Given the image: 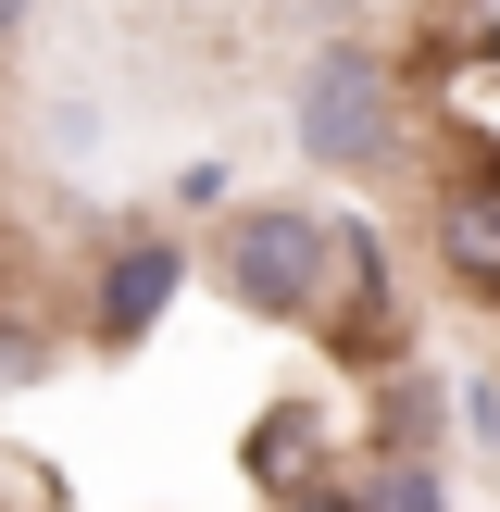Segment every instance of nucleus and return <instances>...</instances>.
I'll use <instances>...</instances> for the list:
<instances>
[{
	"label": "nucleus",
	"instance_id": "9b49d317",
	"mask_svg": "<svg viewBox=\"0 0 500 512\" xmlns=\"http://www.w3.org/2000/svg\"><path fill=\"white\" fill-rule=\"evenodd\" d=\"M25 13H38V0H0V50H13V38H25Z\"/></svg>",
	"mask_w": 500,
	"mask_h": 512
},
{
	"label": "nucleus",
	"instance_id": "423d86ee",
	"mask_svg": "<svg viewBox=\"0 0 500 512\" xmlns=\"http://www.w3.org/2000/svg\"><path fill=\"white\" fill-rule=\"evenodd\" d=\"M238 475H250L263 500L338 475V413H325V400H263V413H250V438H238Z\"/></svg>",
	"mask_w": 500,
	"mask_h": 512
},
{
	"label": "nucleus",
	"instance_id": "7ed1b4c3",
	"mask_svg": "<svg viewBox=\"0 0 500 512\" xmlns=\"http://www.w3.org/2000/svg\"><path fill=\"white\" fill-rule=\"evenodd\" d=\"M425 238H438L450 288L500 313V138H488V125H438V175H425Z\"/></svg>",
	"mask_w": 500,
	"mask_h": 512
},
{
	"label": "nucleus",
	"instance_id": "f8f14e48",
	"mask_svg": "<svg viewBox=\"0 0 500 512\" xmlns=\"http://www.w3.org/2000/svg\"><path fill=\"white\" fill-rule=\"evenodd\" d=\"M0 288H13V238H0Z\"/></svg>",
	"mask_w": 500,
	"mask_h": 512
},
{
	"label": "nucleus",
	"instance_id": "f257e3e1",
	"mask_svg": "<svg viewBox=\"0 0 500 512\" xmlns=\"http://www.w3.org/2000/svg\"><path fill=\"white\" fill-rule=\"evenodd\" d=\"M300 163L325 175H400L413 163V88H400L388 50L325 38L313 75H300Z\"/></svg>",
	"mask_w": 500,
	"mask_h": 512
},
{
	"label": "nucleus",
	"instance_id": "20e7f679",
	"mask_svg": "<svg viewBox=\"0 0 500 512\" xmlns=\"http://www.w3.org/2000/svg\"><path fill=\"white\" fill-rule=\"evenodd\" d=\"M313 338L338 350V363L363 375V388L413 363V300H400V263H388V238H375V225H338V275H325Z\"/></svg>",
	"mask_w": 500,
	"mask_h": 512
},
{
	"label": "nucleus",
	"instance_id": "39448f33",
	"mask_svg": "<svg viewBox=\"0 0 500 512\" xmlns=\"http://www.w3.org/2000/svg\"><path fill=\"white\" fill-rule=\"evenodd\" d=\"M188 263H200V250L175 238V225H125V238H100V263H88V350H138L150 325L175 313Z\"/></svg>",
	"mask_w": 500,
	"mask_h": 512
},
{
	"label": "nucleus",
	"instance_id": "1a4fd4ad",
	"mask_svg": "<svg viewBox=\"0 0 500 512\" xmlns=\"http://www.w3.org/2000/svg\"><path fill=\"white\" fill-rule=\"evenodd\" d=\"M50 375H63V338L38 313H0V388H50Z\"/></svg>",
	"mask_w": 500,
	"mask_h": 512
},
{
	"label": "nucleus",
	"instance_id": "9d476101",
	"mask_svg": "<svg viewBox=\"0 0 500 512\" xmlns=\"http://www.w3.org/2000/svg\"><path fill=\"white\" fill-rule=\"evenodd\" d=\"M263 512H363V475H313V488H288V500H263Z\"/></svg>",
	"mask_w": 500,
	"mask_h": 512
},
{
	"label": "nucleus",
	"instance_id": "0eeeda50",
	"mask_svg": "<svg viewBox=\"0 0 500 512\" xmlns=\"http://www.w3.org/2000/svg\"><path fill=\"white\" fill-rule=\"evenodd\" d=\"M438 438H450V388L425 363H400V375H375V413H363V463H438Z\"/></svg>",
	"mask_w": 500,
	"mask_h": 512
},
{
	"label": "nucleus",
	"instance_id": "6e6552de",
	"mask_svg": "<svg viewBox=\"0 0 500 512\" xmlns=\"http://www.w3.org/2000/svg\"><path fill=\"white\" fill-rule=\"evenodd\" d=\"M350 475H363V512H450L438 463H350Z\"/></svg>",
	"mask_w": 500,
	"mask_h": 512
},
{
	"label": "nucleus",
	"instance_id": "f03ea898",
	"mask_svg": "<svg viewBox=\"0 0 500 512\" xmlns=\"http://www.w3.org/2000/svg\"><path fill=\"white\" fill-rule=\"evenodd\" d=\"M325 275H338V213H313V200H238L213 238V288L250 325H313Z\"/></svg>",
	"mask_w": 500,
	"mask_h": 512
}]
</instances>
